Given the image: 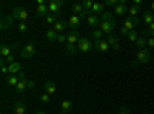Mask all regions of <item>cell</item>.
Here are the masks:
<instances>
[{
  "label": "cell",
  "mask_w": 154,
  "mask_h": 114,
  "mask_svg": "<svg viewBox=\"0 0 154 114\" xmlns=\"http://www.w3.org/2000/svg\"><path fill=\"white\" fill-rule=\"evenodd\" d=\"M139 25V19L137 17H128L125 22H123V26L128 29V31H134V28Z\"/></svg>",
  "instance_id": "cell-10"
},
{
  "label": "cell",
  "mask_w": 154,
  "mask_h": 114,
  "mask_svg": "<svg viewBox=\"0 0 154 114\" xmlns=\"http://www.w3.org/2000/svg\"><path fill=\"white\" fill-rule=\"evenodd\" d=\"M57 42L59 43H66V34H59V39H57Z\"/></svg>",
  "instance_id": "cell-40"
},
{
  "label": "cell",
  "mask_w": 154,
  "mask_h": 114,
  "mask_svg": "<svg viewBox=\"0 0 154 114\" xmlns=\"http://www.w3.org/2000/svg\"><path fill=\"white\" fill-rule=\"evenodd\" d=\"M5 82H6V85H9V86H17V83L20 82V77H19V74H11V75H8V77L5 79Z\"/></svg>",
  "instance_id": "cell-18"
},
{
  "label": "cell",
  "mask_w": 154,
  "mask_h": 114,
  "mask_svg": "<svg viewBox=\"0 0 154 114\" xmlns=\"http://www.w3.org/2000/svg\"><path fill=\"white\" fill-rule=\"evenodd\" d=\"M145 114H148V112H145Z\"/></svg>",
  "instance_id": "cell-50"
},
{
  "label": "cell",
  "mask_w": 154,
  "mask_h": 114,
  "mask_svg": "<svg viewBox=\"0 0 154 114\" xmlns=\"http://www.w3.org/2000/svg\"><path fill=\"white\" fill-rule=\"evenodd\" d=\"M80 40V34L77 31H69V34H66V43H71V45H77Z\"/></svg>",
  "instance_id": "cell-11"
},
{
  "label": "cell",
  "mask_w": 154,
  "mask_h": 114,
  "mask_svg": "<svg viewBox=\"0 0 154 114\" xmlns=\"http://www.w3.org/2000/svg\"><path fill=\"white\" fill-rule=\"evenodd\" d=\"M136 46H137L139 49H145V48L148 46V40L145 39V37H139V39L136 40Z\"/></svg>",
  "instance_id": "cell-27"
},
{
  "label": "cell",
  "mask_w": 154,
  "mask_h": 114,
  "mask_svg": "<svg viewBox=\"0 0 154 114\" xmlns=\"http://www.w3.org/2000/svg\"><path fill=\"white\" fill-rule=\"evenodd\" d=\"M35 88V82L34 80H28V90H34Z\"/></svg>",
  "instance_id": "cell-44"
},
{
  "label": "cell",
  "mask_w": 154,
  "mask_h": 114,
  "mask_svg": "<svg viewBox=\"0 0 154 114\" xmlns=\"http://www.w3.org/2000/svg\"><path fill=\"white\" fill-rule=\"evenodd\" d=\"M45 19H46V23L48 25H53V26H54V23L57 22V16H53V14H48Z\"/></svg>",
  "instance_id": "cell-37"
},
{
  "label": "cell",
  "mask_w": 154,
  "mask_h": 114,
  "mask_svg": "<svg viewBox=\"0 0 154 114\" xmlns=\"http://www.w3.org/2000/svg\"><path fill=\"white\" fill-rule=\"evenodd\" d=\"M117 114H130V109H128V108H120L117 111Z\"/></svg>",
  "instance_id": "cell-45"
},
{
  "label": "cell",
  "mask_w": 154,
  "mask_h": 114,
  "mask_svg": "<svg viewBox=\"0 0 154 114\" xmlns=\"http://www.w3.org/2000/svg\"><path fill=\"white\" fill-rule=\"evenodd\" d=\"M148 48H151V49H154V37H148Z\"/></svg>",
  "instance_id": "cell-42"
},
{
  "label": "cell",
  "mask_w": 154,
  "mask_h": 114,
  "mask_svg": "<svg viewBox=\"0 0 154 114\" xmlns=\"http://www.w3.org/2000/svg\"><path fill=\"white\" fill-rule=\"evenodd\" d=\"M46 39H48L49 42H57L59 34H57L54 29H46Z\"/></svg>",
  "instance_id": "cell-26"
},
{
  "label": "cell",
  "mask_w": 154,
  "mask_h": 114,
  "mask_svg": "<svg viewBox=\"0 0 154 114\" xmlns=\"http://www.w3.org/2000/svg\"><path fill=\"white\" fill-rule=\"evenodd\" d=\"M77 49H79L80 53H89L94 49V43L88 39V37H80L79 43H77Z\"/></svg>",
  "instance_id": "cell-2"
},
{
  "label": "cell",
  "mask_w": 154,
  "mask_h": 114,
  "mask_svg": "<svg viewBox=\"0 0 154 114\" xmlns=\"http://www.w3.org/2000/svg\"><path fill=\"white\" fill-rule=\"evenodd\" d=\"M142 20H143L145 25H148V26H149L151 23H154V12H152V11H145Z\"/></svg>",
  "instance_id": "cell-22"
},
{
  "label": "cell",
  "mask_w": 154,
  "mask_h": 114,
  "mask_svg": "<svg viewBox=\"0 0 154 114\" xmlns=\"http://www.w3.org/2000/svg\"><path fill=\"white\" fill-rule=\"evenodd\" d=\"M19 46V43H12V45H2L0 46V56H2V59H6V57H9V56H12L11 54V49L12 48H17Z\"/></svg>",
  "instance_id": "cell-9"
},
{
  "label": "cell",
  "mask_w": 154,
  "mask_h": 114,
  "mask_svg": "<svg viewBox=\"0 0 154 114\" xmlns=\"http://www.w3.org/2000/svg\"><path fill=\"white\" fill-rule=\"evenodd\" d=\"M109 48H111V46H109V43L106 42V39H102V40L94 42V49H97V51H100V53H106Z\"/></svg>",
  "instance_id": "cell-8"
},
{
  "label": "cell",
  "mask_w": 154,
  "mask_h": 114,
  "mask_svg": "<svg viewBox=\"0 0 154 114\" xmlns=\"http://www.w3.org/2000/svg\"><path fill=\"white\" fill-rule=\"evenodd\" d=\"M91 37H94L96 42H97V40H102V39H103V31H102L100 28H96V29H93Z\"/></svg>",
  "instance_id": "cell-29"
},
{
  "label": "cell",
  "mask_w": 154,
  "mask_h": 114,
  "mask_svg": "<svg viewBox=\"0 0 154 114\" xmlns=\"http://www.w3.org/2000/svg\"><path fill=\"white\" fill-rule=\"evenodd\" d=\"M63 0H51V2H48V9H49V14L53 16H60V8L63 6Z\"/></svg>",
  "instance_id": "cell-4"
},
{
  "label": "cell",
  "mask_w": 154,
  "mask_h": 114,
  "mask_svg": "<svg viewBox=\"0 0 154 114\" xmlns=\"http://www.w3.org/2000/svg\"><path fill=\"white\" fill-rule=\"evenodd\" d=\"M151 9H152V12H154V2L151 3Z\"/></svg>",
  "instance_id": "cell-48"
},
{
  "label": "cell",
  "mask_w": 154,
  "mask_h": 114,
  "mask_svg": "<svg viewBox=\"0 0 154 114\" xmlns=\"http://www.w3.org/2000/svg\"><path fill=\"white\" fill-rule=\"evenodd\" d=\"M59 114H65V112H59Z\"/></svg>",
  "instance_id": "cell-49"
},
{
  "label": "cell",
  "mask_w": 154,
  "mask_h": 114,
  "mask_svg": "<svg viewBox=\"0 0 154 114\" xmlns=\"http://www.w3.org/2000/svg\"><path fill=\"white\" fill-rule=\"evenodd\" d=\"M35 114H46L45 111H42V109H38V111H35Z\"/></svg>",
  "instance_id": "cell-47"
},
{
  "label": "cell",
  "mask_w": 154,
  "mask_h": 114,
  "mask_svg": "<svg viewBox=\"0 0 154 114\" xmlns=\"http://www.w3.org/2000/svg\"><path fill=\"white\" fill-rule=\"evenodd\" d=\"M72 102L71 100H63V102L60 103V109H62V112H65V114H68L71 109H72Z\"/></svg>",
  "instance_id": "cell-24"
},
{
  "label": "cell",
  "mask_w": 154,
  "mask_h": 114,
  "mask_svg": "<svg viewBox=\"0 0 154 114\" xmlns=\"http://www.w3.org/2000/svg\"><path fill=\"white\" fill-rule=\"evenodd\" d=\"M22 69V63L20 62H14V63H11V65H8V74H19Z\"/></svg>",
  "instance_id": "cell-19"
},
{
  "label": "cell",
  "mask_w": 154,
  "mask_h": 114,
  "mask_svg": "<svg viewBox=\"0 0 154 114\" xmlns=\"http://www.w3.org/2000/svg\"><path fill=\"white\" fill-rule=\"evenodd\" d=\"M120 2H119V0H106V2H105V6H117Z\"/></svg>",
  "instance_id": "cell-39"
},
{
  "label": "cell",
  "mask_w": 154,
  "mask_h": 114,
  "mask_svg": "<svg viewBox=\"0 0 154 114\" xmlns=\"http://www.w3.org/2000/svg\"><path fill=\"white\" fill-rule=\"evenodd\" d=\"M28 90V79H22L19 83H17V86L14 88V91L17 93V94H22V93H25Z\"/></svg>",
  "instance_id": "cell-16"
},
{
  "label": "cell",
  "mask_w": 154,
  "mask_h": 114,
  "mask_svg": "<svg viewBox=\"0 0 154 114\" xmlns=\"http://www.w3.org/2000/svg\"><path fill=\"white\" fill-rule=\"evenodd\" d=\"M34 54H35V45H34V42H28L26 45L22 48V51H20L22 59H31Z\"/></svg>",
  "instance_id": "cell-5"
},
{
  "label": "cell",
  "mask_w": 154,
  "mask_h": 114,
  "mask_svg": "<svg viewBox=\"0 0 154 114\" xmlns=\"http://www.w3.org/2000/svg\"><path fill=\"white\" fill-rule=\"evenodd\" d=\"M93 5H94V2H93V0H83V3H82L83 9H86V11H89V12H91V8H93Z\"/></svg>",
  "instance_id": "cell-35"
},
{
  "label": "cell",
  "mask_w": 154,
  "mask_h": 114,
  "mask_svg": "<svg viewBox=\"0 0 154 114\" xmlns=\"http://www.w3.org/2000/svg\"><path fill=\"white\" fill-rule=\"evenodd\" d=\"M43 88H45V93L49 94V96H54V94L57 93V86H56V83H54V82H51V80H46Z\"/></svg>",
  "instance_id": "cell-14"
},
{
  "label": "cell",
  "mask_w": 154,
  "mask_h": 114,
  "mask_svg": "<svg viewBox=\"0 0 154 114\" xmlns=\"http://www.w3.org/2000/svg\"><path fill=\"white\" fill-rule=\"evenodd\" d=\"M142 34L143 35H148V37H154V23H151L149 26L143 28L142 29Z\"/></svg>",
  "instance_id": "cell-31"
},
{
  "label": "cell",
  "mask_w": 154,
  "mask_h": 114,
  "mask_svg": "<svg viewBox=\"0 0 154 114\" xmlns=\"http://www.w3.org/2000/svg\"><path fill=\"white\" fill-rule=\"evenodd\" d=\"M12 20H14V19H12V16H3V19H2V29H6L8 26H11V25H12Z\"/></svg>",
  "instance_id": "cell-28"
},
{
  "label": "cell",
  "mask_w": 154,
  "mask_h": 114,
  "mask_svg": "<svg viewBox=\"0 0 154 114\" xmlns=\"http://www.w3.org/2000/svg\"><path fill=\"white\" fill-rule=\"evenodd\" d=\"M66 28H69V26H68V22H65V20H57V22L54 23V26H53V29H54L57 34H62Z\"/></svg>",
  "instance_id": "cell-13"
},
{
  "label": "cell",
  "mask_w": 154,
  "mask_h": 114,
  "mask_svg": "<svg viewBox=\"0 0 154 114\" xmlns=\"http://www.w3.org/2000/svg\"><path fill=\"white\" fill-rule=\"evenodd\" d=\"M100 20H114V16L111 14V12H103V14H102V17H100Z\"/></svg>",
  "instance_id": "cell-38"
},
{
  "label": "cell",
  "mask_w": 154,
  "mask_h": 114,
  "mask_svg": "<svg viewBox=\"0 0 154 114\" xmlns=\"http://www.w3.org/2000/svg\"><path fill=\"white\" fill-rule=\"evenodd\" d=\"M134 6H137V8H140V9H142V6H143V2H142V0H134Z\"/></svg>",
  "instance_id": "cell-43"
},
{
  "label": "cell",
  "mask_w": 154,
  "mask_h": 114,
  "mask_svg": "<svg viewBox=\"0 0 154 114\" xmlns=\"http://www.w3.org/2000/svg\"><path fill=\"white\" fill-rule=\"evenodd\" d=\"M83 6H82V3H79V2H75V3H72L71 5V12H74L75 16H82L83 14Z\"/></svg>",
  "instance_id": "cell-23"
},
{
  "label": "cell",
  "mask_w": 154,
  "mask_h": 114,
  "mask_svg": "<svg viewBox=\"0 0 154 114\" xmlns=\"http://www.w3.org/2000/svg\"><path fill=\"white\" fill-rule=\"evenodd\" d=\"M35 14L40 16V17H46V16L49 14L48 3H46V5H38V6H35Z\"/></svg>",
  "instance_id": "cell-21"
},
{
  "label": "cell",
  "mask_w": 154,
  "mask_h": 114,
  "mask_svg": "<svg viewBox=\"0 0 154 114\" xmlns=\"http://www.w3.org/2000/svg\"><path fill=\"white\" fill-rule=\"evenodd\" d=\"M106 42L109 43V46H112V48H114V51H120V46H119V39H117V35H114V34L106 35Z\"/></svg>",
  "instance_id": "cell-12"
},
{
  "label": "cell",
  "mask_w": 154,
  "mask_h": 114,
  "mask_svg": "<svg viewBox=\"0 0 154 114\" xmlns=\"http://www.w3.org/2000/svg\"><path fill=\"white\" fill-rule=\"evenodd\" d=\"M99 28L103 31V34L109 35V34H112V31L116 29V20H102L100 25H99Z\"/></svg>",
  "instance_id": "cell-6"
},
{
  "label": "cell",
  "mask_w": 154,
  "mask_h": 114,
  "mask_svg": "<svg viewBox=\"0 0 154 114\" xmlns=\"http://www.w3.org/2000/svg\"><path fill=\"white\" fill-rule=\"evenodd\" d=\"M126 39L130 40V42H134V43H136V40L139 39V34H137V31H136V29H134V31H130V34H128Z\"/></svg>",
  "instance_id": "cell-34"
},
{
  "label": "cell",
  "mask_w": 154,
  "mask_h": 114,
  "mask_svg": "<svg viewBox=\"0 0 154 114\" xmlns=\"http://www.w3.org/2000/svg\"><path fill=\"white\" fill-rule=\"evenodd\" d=\"M100 22H102V20H100V17H99V16H94V14H91V16H89V17L86 19V23L89 25V26H93L94 29L100 25Z\"/></svg>",
  "instance_id": "cell-20"
},
{
  "label": "cell",
  "mask_w": 154,
  "mask_h": 114,
  "mask_svg": "<svg viewBox=\"0 0 154 114\" xmlns=\"http://www.w3.org/2000/svg\"><path fill=\"white\" fill-rule=\"evenodd\" d=\"M11 16H12V19H16V20H19V22H26V19L29 17V12L25 9V8L16 6L14 9H12Z\"/></svg>",
  "instance_id": "cell-3"
},
{
  "label": "cell",
  "mask_w": 154,
  "mask_h": 114,
  "mask_svg": "<svg viewBox=\"0 0 154 114\" xmlns=\"http://www.w3.org/2000/svg\"><path fill=\"white\" fill-rule=\"evenodd\" d=\"M12 111H14V114H26V105H25L22 100H19V102L14 103Z\"/></svg>",
  "instance_id": "cell-17"
},
{
  "label": "cell",
  "mask_w": 154,
  "mask_h": 114,
  "mask_svg": "<svg viewBox=\"0 0 154 114\" xmlns=\"http://www.w3.org/2000/svg\"><path fill=\"white\" fill-rule=\"evenodd\" d=\"M151 60V53L149 49H139L137 54H136V59L133 62V66H139V65H143V63H149Z\"/></svg>",
  "instance_id": "cell-1"
},
{
  "label": "cell",
  "mask_w": 154,
  "mask_h": 114,
  "mask_svg": "<svg viewBox=\"0 0 154 114\" xmlns=\"http://www.w3.org/2000/svg\"><path fill=\"white\" fill-rule=\"evenodd\" d=\"M128 12H130V17H137V14L140 12V8H137V6H131L130 9H128Z\"/></svg>",
  "instance_id": "cell-36"
},
{
  "label": "cell",
  "mask_w": 154,
  "mask_h": 114,
  "mask_svg": "<svg viewBox=\"0 0 154 114\" xmlns=\"http://www.w3.org/2000/svg\"><path fill=\"white\" fill-rule=\"evenodd\" d=\"M128 34H130V31H128L125 26H120V35H123V37H128Z\"/></svg>",
  "instance_id": "cell-41"
},
{
  "label": "cell",
  "mask_w": 154,
  "mask_h": 114,
  "mask_svg": "<svg viewBox=\"0 0 154 114\" xmlns=\"http://www.w3.org/2000/svg\"><path fill=\"white\" fill-rule=\"evenodd\" d=\"M26 114H29V112H26Z\"/></svg>",
  "instance_id": "cell-51"
},
{
  "label": "cell",
  "mask_w": 154,
  "mask_h": 114,
  "mask_svg": "<svg viewBox=\"0 0 154 114\" xmlns=\"http://www.w3.org/2000/svg\"><path fill=\"white\" fill-rule=\"evenodd\" d=\"M17 29L22 32V34H25L28 31V23L26 22H19V25H17Z\"/></svg>",
  "instance_id": "cell-33"
},
{
  "label": "cell",
  "mask_w": 154,
  "mask_h": 114,
  "mask_svg": "<svg viewBox=\"0 0 154 114\" xmlns=\"http://www.w3.org/2000/svg\"><path fill=\"white\" fill-rule=\"evenodd\" d=\"M83 23V19L80 16H75V14H71L69 20H68V26L71 28V31H77Z\"/></svg>",
  "instance_id": "cell-7"
},
{
  "label": "cell",
  "mask_w": 154,
  "mask_h": 114,
  "mask_svg": "<svg viewBox=\"0 0 154 114\" xmlns=\"http://www.w3.org/2000/svg\"><path fill=\"white\" fill-rule=\"evenodd\" d=\"M38 100H40V103H49L51 102V96L46 94V93H42L38 96Z\"/></svg>",
  "instance_id": "cell-32"
},
{
  "label": "cell",
  "mask_w": 154,
  "mask_h": 114,
  "mask_svg": "<svg viewBox=\"0 0 154 114\" xmlns=\"http://www.w3.org/2000/svg\"><path fill=\"white\" fill-rule=\"evenodd\" d=\"M79 49H77V45H71V43H65V53L66 54H75Z\"/></svg>",
  "instance_id": "cell-30"
},
{
  "label": "cell",
  "mask_w": 154,
  "mask_h": 114,
  "mask_svg": "<svg viewBox=\"0 0 154 114\" xmlns=\"http://www.w3.org/2000/svg\"><path fill=\"white\" fill-rule=\"evenodd\" d=\"M114 12L117 16H125L126 12H128V8H126V3H119L117 6L114 8Z\"/></svg>",
  "instance_id": "cell-25"
},
{
  "label": "cell",
  "mask_w": 154,
  "mask_h": 114,
  "mask_svg": "<svg viewBox=\"0 0 154 114\" xmlns=\"http://www.w3.org/2000/svg\"><path fill=\"white\" fill-rule=\"evenodd\" d=\"M105 3H100V2H96L94 5H93V8H91V14H94V16H97V14H103L105 12Z\"/></svg>",
  "instance_id": "cell-15"
},
{
  "label": "cell",
  "mask_w": 154,
  "mask_h": 114,
  "mask_svg": "<svg viewBox=\"0 0 154 114\" xmlns=\"http://www.w3.org/2000/svg\"><path fill=\"white\" fill-rule=\"evenodd\" d=\"M38 5H46V2L45 0H35V6H38Z\"/></svg>",
  "instance_id": "cell-46"
}]
</instances>
